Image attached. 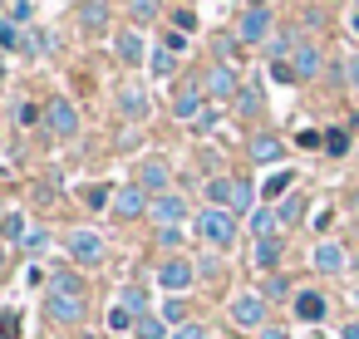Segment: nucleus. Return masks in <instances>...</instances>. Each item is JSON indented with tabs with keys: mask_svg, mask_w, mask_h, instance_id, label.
<instances>
[{
	"mask_svg": "<svg viewBox=\"0 0 359 339\" xmlns=\"http://www.w3.org/2000/svg\"><path fill=\"white\" fill-rule=\"evenodd\" d=\"M45 310L55 324H84L89 314V300H84V280L74 270H55L50 275V295H45Z\"/></svg>",
	"mask_w": 359,
	"mask_h": 339,
	"instance_id": "1",
	"label": "nucleus"
},
{
	"mask_svg": "<svg viewBox=\"0 0 359 339\" xmlns=\"http://www.w3.org/2000/svg\"><path fill=\"white\" fill-rule=\"evenodd\" d=\"M236 212H226V207H207V212H197V236L212 246V251H231L236 246Z\"/></svg>",
	"mask_w": 359,
	"mask_h": 339,
	"instance_id": "2",
	"label": "nucleus"
},
{
	"mask_svg": "<svg viewBox=\"0 0 359 339\" xmlns=\"http://www.w3.org/2000/svg\"><path fill=\"white\" fill-rule=\"evenodd\" d=\"M65 251H69V261H79V265H99V261L109 256V241H104L99 231H89V226H74V231L65 236Z\"/></svg>",
	"mask_w": 359,
	"mask_h": 339,
	"instance_id": "3",
	"label": "nucleus"
},
{
	"mask_svg": "<svg viewBox=\"0 0 359 339\" xmlns=\"http://www.w3.org/2000/svg\"><path fill=\"white\" fill-rule=\"evenodd\" d=\"M236 40H241V45L271 40V6H266V0H251V6H246V15L236 20Z\"/></svg>",
	"mask_w": 359,
	"mask_h": 339,
	"instance_id": "4",
	"label": "nucleus"
},
{
	"mask_svg": "<svg viewBox=\"0 0 359 339\" xmlns=\"http://www.w3.org/2000/svg\"><path fill=\"white\" fill-rule=\"evenodd\" d=\"M202 89H207V99H212V104H226V99H236V94H241V79H236V69H231V64H212V69H207V79H202Z\"/></svg>",
	"mask_w": 359,
	"mask_h": 339,
	"instance_id": "5",
	"label": "nucleus"
},
{
	"mask_svg": "<svg viewBox=\"0 0 359 339\" xmlns=\"http://www.w3.org/2000/svg\"><path fill=\"white\" fill-rule=\"evenodd\" d=\"M192 280H197V265H192L187 256H168V261L158 265V285H163V290H172V295H182Z\"/></svg>",
	"mask_w": 359,
	"mask_h": 339,
	"instance_id": "6",
	"label": "nucleus"
},
{
	"mask_svg": "<svg viewBox=\"0 0 359 339\" xmlns=\"http://www.w3.org/2000/svg\"><path fill=\"white\" fill-rule=\"evenodd\" d=\"M320 64H325L320 45L300 35V40H295V50H290V69H295V79H305V84H310V79H320Z\"/></svg>",
	"mask_w": 359,
	"mask_h": 339,
	"instance_id": "7",
	"label": "nucleus"
},
{
	"mask_svg": "<svg viewBox=\"0 0 359 339\" xmlns=\"http://www.w3.org/2000/svg\"><path fill=\"white\" fill-rule=\"evenodd\" d=\"M45 128H50L55 138H74V133H79L74 104H69V99H50V104H45Z\"/></svg>",
	"mask_w": 359,
	"mask_h": 339,
	"instance_id": "8",
	"label": "nucleus"
},
{
	"mask_svg": "<svg viewBox=\"0 0 359 339\" xmlns=\"http://www.w3.org/2000/svg\"><path fill=\"white\" fill-rule=\"evenodd\" d=\"M231 324L236 329H266L271 319H266V300L261 295H236L231 300Z\"/></svg>",
	"mask_w": 359,
	"mask_h": 339,
	"instance_id": "9",
	"label": "nucleus"
},
{
	"mask_svg": "<svg viewBox=\"0 0 359 339\" xmlns=\"http://www.w3.org/2000/svg\"><path fill=\"white\" fill-rule=\"evenodd\" d=\"M172 113H177L182 123H202V113H207V89H202V84H182L177 99H172Z\"/></svg>",
	"mask_w": 359,
	"mask_h": 339,
	"instance_id": "10",
	"label": "nucleus"
},
{
	"mask_svg": "<svg viewBox=\"0 0 359 339\" xmlns=\"http://www.w3.org/2000/svg\"><path fill=\"white\" fill-rule=\"evenodd\" d=\"M148 202H153V197H148L138 182H128V187L114 192V216H118V221H138V216L148 212Z\"/></svg>",
	"mask_w": 359,
	"mask_h": 339,
	"instance_id": "11",
	"label": "nucleus"
},
{
	"mask_svg": "<svg viewBox=\"0 0 359 339\" xmlns=\"http://www.w3.org/2000/svg\"><path fill=\"white\" fill-rule=\"evenodd\" d=\"M148 221H158V226H177V221H187V197H177V192L153 197V202H148Z\"/></svg>",
	"mask_w": 359,
	"mask_h": 339,
	"instance_id": "12",
	"label": "nucleus"
},
{
	"mask_svg": "<svg viewBox=\"0 0 359 339\" xmlns=\"http://www.w3.org/2000/svg\"><path fill=\"white\" fill-rule=\"evenodd\" d=\"M138 187H143L148 197H163V192H172V167H168L163 158H148V162L138 167Z\"/></svg>",
	"mask_w": 359,
	"mask_h": 339,
	"instance_id": "13",
	"label": "nucleus"
},
{
	"mask_svg": "<svg viewBox=\"0 0 359 339\" xmlns=\"http://www.w3.org/2000/svg\"><path fill=\"white\" fill-rule=\"evenodd\" d=\"M310 265H315L320 275H339V270L349 265V256H344V246H339V241H320V246L310 251Z\"/></svg>",
	"mask_w": 359,
	"mask_h": 339,
	"instance_id": "14",
	"label": "nucleus"
},
{
	"mask_svg": "<svg viewBox=\"0 0 359 339\" xmlns=\"http://www.w3.org/2000/svg\"><path fill=\"white\" fill-rule=\"evenodd\" d=\"M290 310H295V319H300V324H320V319H325V310H330V300H325L320 290H295Z\"/></svg>",
	"mask_w": 359,
	"mask_h": 339,
	"instance_id": "15",
	"label": "nucleus"
},
{
	"mask_svg": "<svg viewBox=\"0 0 359 339\" xmlns=\"http://www.w3.org/2000/svg\"><path fill=\"white\" fill-rule=\"evenodd\" d=\"M246 153H251V162L271 167V162H280V158H285V143H280L276 133H256V138L246 143Z\"/></svg>",
	"mask_w": 359,
	"mask_h": 339,
	"instance_id": "16",
	"label": "nucleus"
},
{
	"mask_svg": "<svg viewBox=\"0 0 359 339\" xmlns=\"http://www.w3.org/2000/svg\"><path fill=\"white\" fill-rule=\"evenodd\" d=\"M118 109H123V118H148L153 99H148L143 84H123V89H118Z\"/></svg>",
	"mask_w": 359,
	"mask_h": 339,
	"instance_id": "17",
	"label": "nucleus"
},
{
	"mask_svg": "<svg viewBox=\"0 0 359 339\" xmlns=\"http://www.w3.org/2000/svg\"><path fill=\"white\" fill-rule=\"evenodd\" d=\"M280 236H266V241H256V251H251V261H256V270L261 275H276V265H280Z\"/></svg>",
	"mask_w": 359,
	"mask_h": 339,
	"instance_id": "18",
	"label": "nucleus"
},
{
	"mask_svg": "<svg viewBox=\"0 0 359 339\" xmlns=\"http://www.w3.org/2000/svg\"><path fill=\"white\" fill-rule=\"evenodd\" d=\"M114 50H118L123 64H143V60H148V50H143V40H138L133 30H118V35H114Z\"/></svg>",
	"mask_w": 359,
	"mask_h": 339,
	"instance_id": "19",
	"label": "nucleus"
},
{
	"mask_svg": "<svg viewBox=\"0 0 359 339\" xmlns=\"http://www.w3.org/2000/svg\"><path fill=\"white\" fill-rule=\"evenodd\" d=\"M79 25L84 30H104L109 25V6H104V0H84V6H79Z\"/></svg>",
	"mask_w": 359,
	"mask_h": 339,
	"instance_id": "20",
	"label": "nucleus"
},
{
	"mask_svg": "<svg viewBox=\"0 0 359 339\" xmlns=\"http://www.w3.org/2000/svg\"><path fill=\"white\" fill-rule=\"evenodd\" d=\"M231 212H236V216H241V212H256V187H251L246 177L231 182Z\"/></svg>",
	"mask_w": 359,
	"mask_h": 339,
	"instance_id": "21",
	"label": "nucleus"
},
{
	"mask_svg": "<svg viewBox=\"0 0 359 339\" xmlns=\"http://www.w3.org/2000/svg\"><path fill=\"white\" fill-rule=\"evenodd\" d=\"M276 226H280V216H276V207H256V212H251V231H256V241H266V236H276Z\"/></svg>",
	"mask_w": 359,
	"mask_h": 339,
	"instance_id": "22",
	"label": "nucleus"
},
{
	"mask_svg": "<svg viewBox=\"0 0 359 339\" xmlns=\"http://www.w3.org/2000/svg\"><path fill=\"white\" fill-rule=\"evenodd\" d=\"M276 216H280V226H295V221L305 216V197H300V192H290V197H280V207H276Z\"/></svg>",
	"mask_w": 359,
	"mask_h": 339,
	"instance_id": "23",
	"label": "nucleus"
},
{
	"mask_svg": "<svg viewBox=\"0 0 359 339\" xmlns=\"http://www.w3.org/2000/svg\"><path fill=\"white\" fill-rule=\"evenodd\" d=\"M256 295H261L266 305H271V300H295V295H290V280H285L280 270H276V275H266V285H261Z\"/></svg>",
	"mask_w": 359,
	"mask_h": 339,
	"instance_id": "24",
	"label": "nucleus"
},
{
	"mask_svg": "<svg viewBox=\"0 0 359 339\" xmlns=\"http://www.w3.org/2000/svg\"><path fill=\"white\" fill-rule=\"evenodd\" d=\"M231 182H236V177H212V182H207V202L231 212Z\"/></svg>",
	"mask_w": 359,
	"mask_h": 339,
	"instance_id": "25",
	"label": "nucleus"
},
{
	"mask_svg": "<svg viewBox=\"0 0 359 339\" xmlns=\"http://www.w3.org/2000/svg\"><path fill=\"white\" fill-rule=\"evenodd\" d=\"M133 339H168V324H163L158 314H138V324H133Z\"/></svg>",
	"mask_w": 359,
	"mask_h": 339,
	"instance_id": "26",
	"label": "nucleus"
},
{
	"mask_svg": "<svg viewBox=\"0 0 359 339\" xmlns=\"http://www.w3.org/2000/svg\"><path fill=\"white\" fill-rule=\"evenodd\" d=\"M25 212H6V216H0V236H6V241H25Z\"/></svg>",
	"mask_w": 359,
	"mask_h": 339,
	"instance_id": "27",
	"label": "nucleus"
},
{
	"mask_svg": "<svg viewBox=\"0 0 359 339\" xmlns=\"http://www.w3.org/2000/svg\"><path fill=\"white\" fill-rule=\"evenodd\" d=\"M236 109H241L246 118H256V113H261V89H256V84H241V94H236Z\"/></svg>",
	"mask_w": 359,
	"mask_h": 339,
	"instance_id": "28",
	"label": "nucleus"
},
{
	"mask_svg": "<svg viewBox=\"0 0 359 339\" xmlns=\"http://www.w3.org/2000/svg\"><path fill=\"white\" fill-rule=\"evenodd\" d=\"M325 153H330V158H344V153H349V133H344V128H330V133H325Z\"/></svg>",
	"mask_w": 359,
	"mask_h": 339,
	"instance_id": "29",
	"label": "nucleus"
},
{
	"mask_svg": "<svg viewBox=\"0 0 359 339\" xmlns=\"http://www.w3.org/2000/svg\"><path fill=\"white\" fill-rule=\"evenodd\" d=\"M290 182H295V172H276V177L266 182V207H271L276 197H285V192H290Z\"/></svg>",
	"mask_w": 359,
	"mask_h": 339,
	"instance_id": "30",
	"label": "nucleus"
},
{
	"mask_svg": "<svg viewBox=\"0 0 359 339\" xmlns=\"http://www.w3.org/2000/svg\"><path fill=\"white\" fill-rule=\"evenodd\" d=\"M118 305H128V310H133V314H153V310H148V295H143V285H128V290H123V300H118Z\"/></svg>",
	"mask_w": 359,
	"mask_h": 339,
	"instance_id": "31",
	"label": "nucleus"
},
{
	"mask_svg": "<svg viewBox=\"0 0 359 339\" xmlns=\"http://www.w3.org/2000/svg\"><path fill=\"white\" fill-rule=\"evenodd\" d=\"M128 11H133V20H138V25H148V20L163 11V0H128Z\"/></svg>",
	"mask_w": 359,
	"mask_h": 339,
	"instance_id": "32",
	"label": "nucleus"
},
{
	"mask_svg": "<svg viewBox=\"0 0 359 339\" xmlns=\"http://www.w3.org/2000/svg\"><path fill=\"white\" fill-rule=\"evenodd\" d=\"M20 246H25V251H30V256H40V251H45V246H50V231H45V226H30V231H25V241H20Z\"/></svg>",
	"mask_w": 359,
	"mask_h": 339,
	"instance_id": "33",
	"label": "nucleus"
},
{
	"mask_svg": "<svg viewBox=\"0 0 359 339\" xmlns=\"http://www.w3.org/2000/svg\"><path fill=\"white\" fill-rule=\"evenodd\" d=\"M133 324H138V314H133L128 305H114V310H109V329H133Z\"/></svg>",
	"mask_w": 359,
	"mask_h": 339,
	"instance_id": "34",
	"label": "nucleus"
},
{
	"mask_svg": "<svg viewBox=\"0 0 359 339\" xmlns=\"http://www.w3.org/2000/svg\"><path fill=\"white\" fill-rule=\"evenodd\" d=\"M172 69H177V55H172V50H158V55H153V74H158V79H168Z\"/></svg>",
	"mask_w": 359,
	"mask_h": 339,
	"instance_id": "35",
	"label": "nucleus"
},
{
	"mask_svg": "<svg viewBox=\"0 0 359 339\" xmlns=\"http://www.w3.org/2000/svg\"><path fill=\"white\" fill-rule=\"evenodd\" d=\"M163 319H168V324H182V319H187V300H177V295H172V300L163 305Z\"/></svg>",
	"mask_w": 359,
	"mask_h": 339,
	"instance_id": "36",
	"label": "nucleus"
},
{
	"mask_svg": "<svg viewBox=\"0 0 359 339\" xmlns=\"http://www.w3.org/2000/svg\"><path fill=\"white\" fill-rule=\"evenodd\" d=\"M172 25H177L182 35H192V30H197V15H192V11H172Z\"/></svg>",
	"mask_w": 359,
	"mask_h": 339,
	"instance_id": "37",
	"label": "nucleus"
},
{
	"mask_svg": "<svg viewBox=\"0 0 359 339\" xmlns=\"http://www.w3.org/2000/svg\"><path fill=\"white\" fill-rule=\"evenodd\" d=\"M236 45H241L236 35H217V55H222V64H226V60L236 55Z\"/></svg>",
	"mask_w": 359,
	"mask_h": 339,
	"instance_id": "38",
	"label": "nucleus"
},
{
	"mask_svg": "<svg viewBox=\"0 0 359 339\" xmlns=\"http://www.w3.org/2000/svg\"><path fill=\"white\" fill-rule=\"evenodd\" d=\"M158 246H182V226H158Z\"/></svg>",
	"mask_w": 359,
	"mask_h": 339,
	"instance_id": "39",
	"label": "nucleus"
},
{
	"mask_svg": "<svg viewBox=\"0 0 359 339\" xmlns=\"http://www.w3.org/2000/svg\"><path fill=\"white\" fill-rule=\"evenodd\" d=\"M344 84L359 94V55H349V60H344Z\"/></svg>",
	"mask_w": 359,
	"mask_h": 339,
	"instance_id": "40",
	"label": "nucleus"
},
{
	"mask_svg": "<svg viewBox=\"0 0 359 339\" xmlns=\"http://www.w3.org/2000/svg\"><path fill=\"white\" fill-rule=\"evenodd\" d=\"M30 15H35V6H30V0H15V6H11V20H15V25H25Z\"/></svg>",
	"mask_w": 359,
	"mask_h": 339,
	"instance_id": "41",
	"label": "nucleus"
},
{
	"mask_svg": "<svg viewBox=\"0 0 359 339\" xmlns=\"http://www.w3.org/2000/svg\"><path fill=\"white\" fill-rule=\"evenodd\" d=\"M15 118H20V128H35V123H40V109H35V104H20Z\"/></svg>",
	"mask_w": 359,
	"mask_h": 339,
	"instance_id": "42",
	"label": "nucleus"
},
{
	"mask_svg": "<svg viewBox=\"0 0 359 339\" xmlns=\"http://www.w3.org/2000/svg\"><path fill=\"white\" fill-rule=\"evenodd\" d=\"M300 148H325V133H315V128H300V138H295Z\"/></svg>",
	"mask_w": 359,
	"mask_h": 339,
	"instance_id": "43",
	"label": "nucleus"
},
{
	"mask_svg": "<svg viewBox=\"0 0 359 339\" xmlns=\"http://www.w3.org/2000/svg\"><path fill=\"white\" fill-rule=\"evenodd\" d=\"M172 339H207V329H202V324H177Z\"/></svg>",
	"mask_w": 359,
	"mask_h": 339,
	"instance_id": "44",
	"label": "nucleus"
},
{
	"mask_svg": "<svg viewBox=\"0 0 359 339\" xmlns=\"http://www.w3.org/2000/svg\"><path fill=\"white\" fill-rule=\"evenodd\" d=\"M84 202H89V207H104V202H109V187H84Z\"/></svg>",
	"mask_w": 359,
	"mask_h": 339,
	"instance_id": "45",
	"label": "nucleus"
},
{
	"mask_svg": "<svg viewBox=\"0 0 359 339\" xmlns=\"http://www.w3.org/2000/svg\"><path fill=\"white\" fill-rule=\"evenodd\" d=\"M261 339H290V334H285V324H266V329H261Z\"/></svg>",
	"mask_w": 359,
	"mask_h": 339,
	"instance_id": "46",
	"label": "nucleus"
},
{
	"mask_svg": "<svg viewBox=\"0 0 359 339\" xmlns=\"http://www.w3.org/2000/svg\"><path fill=\"white\" fill-rule=\"evenodd\" d=\"M339 339H359V319H349V324L339 329Z\"/></svg>",
	"mask_w": 359,
	"mask_h": 339,
	"instance_id": "47",
	"label": "nucleus"
},
{
	"mask_svg": "<svg viewBox=\"0 0 359 339\" xmlns=\"http://www.w3.org/2000/svg\"><path fill=\"white\" fill-rule=\"evenodd\" d=\"M349 35H354V40H359V11H354V15H349Z\"/></svg>",
	"mask_w": 359,
	"mask_h": 339,
	"instance_id": "48",
	"label": "nucleus"
},
{
	"mask_svg": "<svg viewBox=\"0 0 359 339\" xmlns=\"http://www.w3.org/2000/svg\"><path fill=\"white\" fill-rule=\"evenodd\" d=\"M0 270H6V251H0Z\"/></svg>",
	"mask_w": 359,
	"mask_h": 339,
	"instance_id": "49",
	"label": "nucleus"
},
{
	"mask_svg": "<svg viewBox=\"0 0 359 339\" xmlns=\"http://www.w3.org/2000/svg\"><path fill=\"white\" fill-rule=\"evenodd\" d=\"M79 339H94V334H79Z\"/></svg>",
	"mask_w": 359,
	"mask_h": 339,
	"instance_id": "50",
	"label": "nucleus"
},
{
	"mask_svg": "<svg viewBox=\"0 0 359 339\" xmlns=\"http://www.w3.org/2000/svg\"><path fill=\"white\" fill-rule=\"evenodd\" d=\"M354 11H359V0H354Z\"/></svg>",
	"mask_w": 359,
	"mask_h": 339,
	"instance_id": "51",
	"label": "nucleus"
},
{
	"mask_svg": "<svg viewBox=\"0 0 359 339\" xmlns=\"http://www.w3.org/2000/svg\"><path fill=\"white\" fill-rule=\"evenodd\" d=\"M226 339H236V334H226Z\"/></svg>",
	"mask_w": 359,
	"mask_h": 339,
	"instance_id": "52",
	"label": "nucleus"
},
{
	"mask_svg": "<svg viewBox=\"0 0 359 339\" xmlns=\"http://www.w3.org/2000/svg\"><path fill=\"white\" fill-rule=\"evenodd\" d=\"M0 216H6V212H0Z\"/></svg>",
	"mask_w": 359,
	"mask_h": 339,
	"instance_id": "53",
	"label": "nucleus"
}]
</instances>
